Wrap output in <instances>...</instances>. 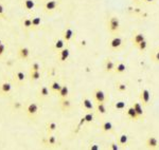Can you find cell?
<instances>
[{"label": "cell", "mask_w": 159, "mask_h": 150, "mask_svg": "<svg viewBox=\"0 0 159 150\" xmlns=\"http://www.w3.org/2000/svg\"><path fill=\"white\" fill-rule=\"evenodd\" d=\"M38 94H39V97L40 98L48 97L49 94H50V89H49L47 86H42L40 89H39V91H38Z\"/></svg>", "instance_id": "obj_24"}, {"label": "cell", "mask_w": 159, "mask_h": 150, "mask_svg": "<svg viewBox=\"0 0 159 150\" xmlns=\"http://www.w3.org/2000/svg\"><path fill=\"white\" fill-rule=\"evenodd\" d=\"M59 107L62 108L63 111H68L71 108V101L68 98H63L59 101Z\"/></svg>", "instance_id": "obj_19"}, {"label": "cell", "mask_w": 159, "mask_h": 150, "mask_svg": "<svg viewBox=\"0 0 159 150\" xmlns=\"http://www.w3.org/2000/svg\"><path fill=\"white\" fill-rule=\"evenodd\" d=\"M30 54H31L30 49L27 47H20L19 50H18V56H19V58L23 59V60L29 58Z\"/></svg>", "instance_id": "obj_16"}, {"label": "cell", "mask_w": 159, "mask_h": 150, "mask_svg": "<svg viewBox=\"0 0 159 150\" xmlns=\"http://www.w3.org/2000/svg\"><path fill=\"white\" fill-rule=\"evenodd\" d=\"M133 107L135 109V111L137 112V114L139 115V118H141L144 115V111H143V106L140 101H134Z\"/></svg>", "instance_id": "obj_18"}, {"label": "cell", "mask_w": 159, "mask_h": 150, "mask_svg": "<svg viewBox=\"0 0 159 150\" xmlns=\"http://www.w3.org/2000/svg\"><path fill=\"white\" fill-rule=\"evenodd\" d=\"M121 29V24H120V19L117 16H111L107 20V30L108 32L116 35L119 33Z\"/></svg>", "instance_id": "obj_1"}, {"label": "cell", "mask_w": 159, "mask_h": 150, "mask_svg": "<svg viewBox=\"0 0 159 150\" xmlns=\"http://www.w3.org/2000/svg\"><path fill=\"white\" fill-rule=\"evenodd\" d=\"M69 55H70V50L69 48H64L59 52V60L61 62L66 61L67 59L69 58Z\"/></svg>", "instance_id": "obj_15"}, {"label": "cell", "mask_w": 159, "mask_h": 150, "mask_svg": "<svg viewBox=\"0 0 159 150\" xmlns=\"http://www.w3.org/2000/svg\"><path fill=\"white\" fill-rule=\"evenodd\" d=\"M126 116L127 118H130L132 121H139L140 118L139 115L137 114V112L135 111L133 106H130L126 109Z\"/></svg>", "instance_id": "obj_14"}, {"label": "cell", "mask_w": 159, "mask_h": 150, "mask_svg": "<svg viewBox=\"0 0 159 150\" xmlns=\"http://www.w3.org/2000/svg\"><path fill=\"white\" fill-rule=\"evenodd\" d=\"M147 47H149V41L146 39H144L142 43H140L139 45L137 46V49L139 50V51H141V52H144V51L147 49Z\"/></svg>", "instance_id": "obj_32"}, {"label": "cell", "mask_w": 159, "mask_h": 150, "mask_svg": "<svg viewBox=\"0 0 159 150\" xmlns=\"http://www.w3.org/2000/svg\"><path fill=\"white\" fill-rule=\"evenodd\" d=\"M56 144V137L52 134H49L48 135V145L50 146H54Z\"/></svg>", "instance_id": "obj_35"}, {"label": "cell", "mask_w": 159, "mask_h": 150, "mask_svg": "<svg viewBox=\"0 0 159 150\" xmlns=\"http://www.w3.org/2000/svg\"><path fill=\"white\" fill-rule=\"evenodd\" d=\"M21 26L25 30H30L32 29V19L31 18H23L21 20Z\"/></svg>", "instance_id": "obj_26"}, {"label": "cell", "mask_w": 159, "mask_h": 150, "mask_svg": "<svg viewBox=\"0 0 159 150\" xmlns=\"http://www.w3.org/2000/svg\"><path fill=\"white\" fill-rule=\"evenodd\" d=\"M26 112L29 118H33L34 115H36L38 113V105L35 103H31L28 105V107L26 109Z\"/></svg>", "instance_id": "obj_10"}, {"label": "cell", "mask_w": 159, "mask_h": 150, "mask_svg": "<svg viewBox=\"0 0 159 150\" xmlns=\"http://www.w3.org/2000/svg\"><path fill=\"white\" fill-rule=\"evenodd\" d=\"M57 7H59L57 0H48V1H46V3L44 4V10H45L46 13L51 14L57 9Z\"/></svg>", "instance_id": "obj_6"}, {"label": "cell", "mask_w": 159, "mask_h": 150, "mask_svg": "<svg viewBox=\"0 0 159 150\" xmlns=\"http://www.w3.org/2000/svg\"><path fill=\"white\" fill-rule=\"evenodd\" d=\"M92 97L96 103H105L106 101V95L105 92L100 88H96L92 92Z\"/></svg>", "instance_id": "obj_4"}, {"label": "cell", "mask_w": 159, "mask_h": 150, "mask_svg": "<svg viewBox=\"0 0 159 150\" xmlns=\"http://www.w3.org/2000/svg\"><path fill=\"white\" fill-rule=\"evenodd\" d=\"M73 35H74V32L73 30L71 29V26H67L64 29V32H63V39L65 40L66 43H68L69 41H71V39L73 38Z\"/></svg>", "instance_id": "obj_8"}, {"label": "cell", "mask_w": 159, "mask_h": 150, "mask_svg": "<svg viewBox=\"0 0 159 150\" xmlns=\"http://www.w3.org/2000/svg\"><path fill=\"white\" fill-rule=\"evenodd\" d=\"M144 145L147 149H152V150H155V149H158L159 148V141L158 139L154 135H149L145 139V142H144Z\"/></svg>", "instance_id": "obj_3"}, {"label": "cell", "mask_w": 159, "mask_h": 150, "mask_svg": "<svg viewBox=\"0 0 159 150\" xmlns=\"http://www.w3.org/2000/svg\"><path fill=\"white\" fill-rule=\"evenodd\" d=\"M115 88H116V90H117L118 92H121V93L127 91V85L125 84V82H120V80L116 82V84H115Z\"/></svg>", "instance_id": "obj_21"}, {"label": "cell", "mask_w": 159, "mask_h": 150, "mask_svg": "<svg viewBox=\"0 0 159 150\" xmlns=\"http://www.w3.org/2000/svg\"><path fill=\"white\" fill-rule=\"evenodd\" d=\"M1 43H2V40H1V39H0V45H1Z\"/></svg>", "instance_id": "obj_44"}, {"label": "cell", "mask_w": 159, "mask_h": 150, "mask_svg": "<svg viewBox=\"0 0 159 150\" xmlns=\"http://www.w3.org/2000/svg\"><path fill=\"white\" fill-rule=\"evenodd\" d=\"M84 118H85V121H86V124H89V123H91V122L93 121V118H94L93 112H92V111H88L87 113L84 115Z\"/></svg>", "instance_id": "obj_33"}, {"label": "cell", "mask_w": 159, "mask_h": 150, "mask_svg": "<svg viewBox=\"0 0 159 150\" xmlns=\"http://www.w3.org/2000/svg\"><path fill=\"white\" fill-rule=\"evenodd\" d=\"M100 129L102 132L104 133H108V132H114L115 129H114V125L113 123L109 121H104L100 126Z\"/></svg>", "instance_id": "obj_12"}, {"label": "cell", "mask_w": 159, "mask_h": 150, "mask_svg": "<svg viewBox=\"0 0 159 150\" xmlns=\"http://www.w3.org/2000/svg\"><path fill=\"white\" fill-rule=\"evenodd\" d=\"M31 70L32 71H40V65L38 62H33L31 65Z\"/></svg>", "instance_id": "obj_38"}, {"label": "cell", "mask_w": 159, "mask_h": 150, "mask_svg": "<svg viewBox=\"0 0 159 150\" xmlns=\"http://www.w3.org/2000/svg\"><path fill=\"white\" fill-rule=\"evenodd\" d=\"M143 2H145V3H154V1L155 0H142Z\"/></svg>", "instance_id": "obj_42"}, {"label": "cell", "mask_w": 159, "mask_h": 150, "mask_svg": "<svg viewBox=\"0 0 159 150\" xmlns=\"http://www.w3.org/2000/svg\"><path fill=\"white\" fill-rule=\"evenodd\" d=\"M56 128H57V124H56L55 122H49L48 124H47V134H52L54 131L56 130Z\"/></svg>", "instance_id": "obj_25"}, {"label": "cell", "mask_w": 159, "mask_h": 150, "mask_svg": "<svg viewBox=\"0 0 159 150\" xmlns=\"http://www.w3.org/2000/svg\"><path fill=\"white\" fill-rule=\"evenodd\" d=\"M16 78H17V80L18 82H23L25 80V78H26V75H25V73L23 72H21V71H18L16 73Z\"/></svg>", "instance_id": "obj_36"}, {"label": "cell", "mask_w": 159, "mask_h": 150, "mask_svg": "<svg viewBox=\"0 0 159 150\" xmlns=\"http://www.w3.org/2000/svg\"><path fill=\"white\" fill-rule=\"evenodd\" d=\"M96 111L98 114L100 115H105L107 113V108L105 103H96Z\"/></svg>", "instance_id": "obj_17"}, {"label": "cell", "mask_w": 159, "mask_h": 150, "mask_svg": "<svg viewBox=\"0 0 159 150\" xmlns=\"http://www.w3.org/2000/svg\"><path fill=\"white\" fill-rule=\"evenodd\" d=\"M152 59H153V61H154V62H156V64H159V49L153 53Z\"/></svg>", "instance_id": "obj_37"}, {"label": "cell", "mask_w": 159, "mask_h": 150, "mask_svg": "<svg viewBox=\"0 0 159 150\" xmlns=\"http://www.w3.org/2000/svg\"><path fill=\"white\" fill-rule=\"evenodd\" d=\"M0 90H1L2 93H9L12 90V85L10 82H3L2 85L0 86Z\"/></svg>", "instance_id": "obj_30"}, {"label": "cell", "mask_w": 159, "mask_h": 150, "mask_svg": "<svg viewBox=\"0 0 159 150\" xmlns=\"http://www.w3.org/2000/svg\"><path fill=\"white\" fill-rule=\"evenodd\" d=\"M25 10L27 11H32L35 7V2L33 0H23V3Z\"/></svg>", "instance_id": "obj_27"}, {"label": "cell", "mask_w": 159, "mask_h": 150, "mask_svg": "<svg viewBox=\"0 0 159 150\" xmlns=\"http://www.w3.org/2000/svg\"><path fill=\"white\" fill-rule=\"evenodd\" d=\"M65 40L63 39V38H59V39H57L55 41V43H54V49L56 50V51H61L62 49H64L65 48Z\"/></svg>", "instance_id": "obj_28"}, {"label": "cell", "mask_w": 159, "mask_h": 150, "mask_svg": "<svg viewBox=\"0 0 159 150\" xmlns=\"http://www.w3.org/2000/svg\"><path fill=\"white\" fill-rule=\"evenodd\" d=\"M134 1H141V0H134Z\"/></svg>", "instance_id": "obj_45"}, {"label": "cell", "mask_w": 159, "mask_h": 150, "mask_svg": "<svg viewBox=\"0 0 159 150\" xmlns=\"http://www.w3.org/2000/svg\"><path fill=\"white\" fill-rule=\"evenodd\" d=\"M126 72V65L124 62H118L116 64V67H115L114 70V74L116 75H122Z\"/></svg>", "instance_id": "obj_13"}, {"label": "cell", "mask_w": 159, "mask_h": 150, "mask_svg": "<svg viewBox=\"0 0 159 150\" xmlns=\"http://www.w3.org/2000/svg\"><path fill=\"white\" fill-rule=\"evenodd\" d=\"M4 52H5V46H4L3 43H1L0 45V57L3 55Z\"/></svg>", "instance_id": "obj_40"}, {"label": "cell", "mask_w": 159, "mask_h": 150, "mask_svg": "<svg viewBox=\"0 0 159 150\" xmlns=\"http://www.w3.org/2000/svg\"><path fill=\"white\" fill-rule=\"evenodd\" d=\"M82 107L86 111H92V112H93V110L96 109V107L93 106V103H92L87 96H84V97L82 98Z\"/></svg>", "instance_id": "obj_11"}, {"label": "cell", "mask_w": 159, "mask_h": 150, "mask_svg": "<svg viewBox=\"0 0 159 150\" xmlns=\"http://www.w3.org/2000/svg\"><path fill=\"white\" fill-rule=\"evenodd\" d=\"M108 46L113 50H119L121 47L123 46V39L121 38L120 36H114V37L109 40Z\"/></svg>", "instance_id": "obj_5"}, {"label": "cell", "mask_w": 159, "mask_h": 150, "mask_svg": "<svg viewBox=\"0 0 159 150\" xmlns=\"http://www.w3.org/2000/svg\"><path fill=\"white\" fill-rule=\"evenodd\" d=\"M117 143L120 145V146H126L127 144H128V136H127V134H120L117 139Z\"/></svg>", "instance_id": "obj_23"}, {"label": "cell", "mask_w": 159, "mask_h": 150, "mask_svg": "<svg viewBox=\"0 0 159 150\" xmlns=\"http://www.w3.org/2000/svg\"><path fill=\"white\" fill-rule=\"evenodd\" d=\"M109 148H111V150H119V149H120V147H119V144H118V143H115V142L111 143V145H109Z\"/></svg>", "instance_id": "obj_39"}, {"label": "cell", "mask_w": 159, "mask_h": 150, "mask_svg": "<svg viewBox=\"0 0 159 150\" xmlns=\"http://www.w3.org/2000/svg\"><path fill=\"white\" fill-rule=\"evenodd\" d=\"M42 24V19H40V17L38 16H34L32 17V29L36 30L38 29L39 26Z\"/></svg>", "instance_id": "obj_29"}, {"label": "cell", "mask_w": 159, "mask_h": 150, "mask_svg": "<svg viewBox=\"0 0 159 150\" xmlns=\"http://www.w3.org/2000/svg\"><path fill=\"white\" fill-rule=\"evenodd\" d=\"M0 16H4V7L1 3H0Z\"/></svg>", "instance_id": "obj_41"}, {"label": "cell", "mask_w": 159, "mask_h": 150, "mask_svg": "<svg viewBox=\"0 0 159 150\" xmlns=\"http://www.w3.org/2000/svg\"><path fill=\"white\" fill-rule=\"evenodd\" d=\"M125 107H126V103L124 101H118L115 104V108L117 110H123V109H125Z\"/></svg>", "instance_id": "obj_34"}, {"label": "cell", "mask_w": 159, "mask_h": 150, "mask_svg": "<svg viewBox=\"0 0 159 150\" xmlns=\"http://www.w3.org/2000/svg\"><path fill=\"white\" fill-rule=\"evenodd\" d=\"M139 101L142 104L143 107H146L149 105L151 101V92L149 91V89L142 88L140 90V95H139Z\"/></svg>", "instance_id": "obj_2"}, {"label": "cell", "mask_w": 159, "mask_h": 150, "mask_svg": "<svg viewBox=\"0 0 159 150\" xmlns=\"http://www.w3.org/2000/svg\"><path fill=\"white\" fill-rule=\"evenodd\" d=\"M145 39V36L144 34L141 32H135L133 33V37H132V43L134 45V47H136L139 45L140 43H142L143 40Z\"/></svg>", "instance_id": "obj_9"}, {"label": "cell", "mask_w": 159, "mask_h": 150, "mask_svg": "<svg viewBox=\"0 0 159 150\" xmlns=\"http://www.w3.org/2000/svg\"><path fill=\"white\" fill-rule=\"evenodd\" d=\"M40 76H42L40 71H32V70H31V72H30V78H31V80H33V82L38 80V79L40 78Z\"/></svg>", "instance_id": "obj_31"}, {"label": "cell", "mask_w": 159, "mask_h": 150, "mask_svg": "<svg viewBox=\"0 0 159 150\" xmlns=\"http://www.w3.org/2000/svg\"><path fill=\"white\" fill-rule=\"evenodd\" d=\"M90 149H96V150H98V149H100V147L99 146H90Z\"/></svg>", "instance_id": "obj_43"}, {"label": "cell", "mask_w": 159, "mask_h": 150, "mask_svg": "<svg viewBox=\"0 0 159 150\" xmlns=\"http://www.w3.org/2000/svg\"><path fill=\"white\" fill-rule=\"evenodd\" d=\"M62 88V85L59 84L57 80H54V82H52L49 86V89H50V91L53 92V93H59V91L61 90Z\"/></svg>", "instance_id": "obj_22"}, {"label": "cell", "mask_w": 159, "mask_h": 150, "mask_svg": "<svg viewBox=\"0 0 159 150\" xmlns=\"http://www.w3.org/2000/svg\"><path fill=\"white\" fill-rule=\"evenodd\" d=\"M59 96L61 99H63V98H68L69 96V88L67 85H63L62 88H61V90L59 91Z\"/></svg>", "instance_id": "obj_20"}, {"label": "cell", "mask_w": 159, "mask_h": 150, "mask_svg": "<svg viewBox=\"0 0 159 150\" xmlns=\"http://www.w3.org/2000/svg\"><path fill=\"white\" fill-rule=\"evenodd\" d=\"M115 67H116V62L111 58H106L104 61L103 70L105 73H114Z\"/></svg>", "instance_id": "obj_7"}]
</instances>
